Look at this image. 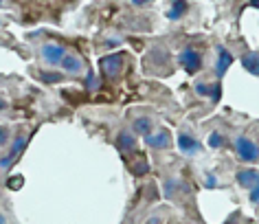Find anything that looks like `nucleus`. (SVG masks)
I'll list each match as a JSON object with an SVG mask.
<instances>
[{"label": "nucleus", "instance_id": "1a4fd4ad", "mask_svg": "<svg viewBox=\"0 0 259 224\" xmlns=\"http://www.w3.org/2000/svg\"><path fill=\"white\" fill-rule=\"evenodd\" d=\"M116 147L121 152H137V137L130 132H119L116 134Z\"/></svg>", "mask_w": 259, "mask_h": 224}, {"label": "nucleus", "instance_id": "39448f33", "mask_svg": "<svg viewBox=\"0 0 259 224\" xmlns=\"http://www.w3.org/2000/svg\"><path fill=\"white\" fill-rule=\"evenodd\" d=\"M178 147H180V152H183V154L191 156V154H198V152L202 150V143H200L198 139H193L191 134L180 132L178 134Z\"/></svg>", "mask_w": 259, "mask_h": 224}, {"label": "nucleus", "instance_id": "20e7f679", "mask_svg": "<svg viewBox=\"0 0 259 224\" xmlns=\"http://www.w3.org/2000/svg\"><path fill=\"white\" fill-rule=\"evenodd\" d=\"M27 141H29V137H24V134H20L16 141H14V145H11V150H9V154L7 156H3L0 158V167H11L16 161H18V156L24 152V147H27Z\"/></svg>", "mask_w": 259, "mask_h": 224}, {"label": "nucleus", "instance_id": "6e6552de", "mask_svg": "<svg viewBox=\"0 0 259 224\" xmlns=\"http://www.w3.org/2000/svg\"><path fill=\"white\" fill-rule=\"evenodd\" d=\"M231 64H233V55L224 47H218V62H215V75H218V79L224 77L226 70L231 68Z\"/></svg>", "mask_w": 259, "mask_h": 224}, {"label": "nucleus", "instance_id": "393cba45", "mask_svg": "<svg viewBox=\"0 0 259 224\" xmlns=\"http://www.w3.org/2000/svg\"><path fill=\"white\" fill-rule=\"evenodd\" d=\"M206 187H209V189H215L218 187V178L213 176V174H206Z\"/></svg>", "mask_w": 259, "mask_h": 224}, {"label": "nucleus", "instance_id": "f257e3e1", "mask_svg": "<svg viewBox=\"0 0 259 224\" xmlns=\"http://www.w3.org/2000/svg\"><path fill=\"white\" fill-rule=\"evenodd\" d=\"M235 154L239 161H244V163H257L259 161V145L252 143L246 134H239L235 139Z\"/></svg>", "mask_w": 259, "mask_h": 224}, {"label": "nucleus", "instance_id": "4468645a", "mask_svg": "<svg viewBox=\"0 0 259 224\" xmlns=\"http://www.w3.org/2000/svg\"><path fill=\"white\" fill-rule=\"evenodd\" d=\"M187 7H189L187 3H183V0H176V3H171L169 11H167V18H169V20H180V18L187 14Z\"/></svg>", "mask_w": 259, "mask_h": 224}, {"label": "nucleus", "instance_id": "ddd939ff", "mask_svg": "<svg viewBox=\"0 0 259 224\" xmlns=\"http://www.w3.org/2000/svg\"><path fill=\"white\" fill-rule=\"evenodd\" d=\"M132 130H134V134H143V137H147V134H152V121L147 117H137L132 121Z\"/></svg>", "mask_w": 259, "mask_h": 224}, {"label": "nucleus", "instance_id": "b1692460", "mask_svg": "<svg viewBox=\"0 0 259 224\" xmlns=\"http://www.w3.org/2000/svg\"><path fill=\"white\" fill-rule=\"evenodd\" d=\"M250 202H252V204H259V183L250 189Z\"/></svg>", "mask_w": 259, "mask_h": 224}, {"label": "nucleus", "instance_id": "6ab92c4d", "mask_svg": "<svg viewBox=\"0 0 259 224\" xmlns=\"http://www.w3.org/2000/svg\"><path fill=\"white\" fill-rule=\"evenodd\" d=\"M22 185H24V178L22 176H11L9 181H7V187L9 189H20Z\"/></svg>", "mask_w": 259, "mask_h": 224}, {"label": "nucleus", "instance_id": "a878e982", "mask_svg": "<svg viewBox=\"0 0 259 224\" xmlns=\"http://www.w3.org/2000/svg\"><path fill=\"white\" fill-rule=\"evenodd\" d=\"M132 5H134V7H145V5H147V3H145V0H134V3H132Z\"/></svg>", "mask_w": 259, "mask_h": 224}, {"label": "nucleus", "instance_id": "bb28decb", "mask_svg": "<svg viewBox=\"0 0 259 224\" xmlns=\"http://www.w3.org/2000/svg\"><path fill=\"white\" fill-rule=\"evenodd\" d=\"M147 224H160L158 217H152V220H147Z\"/></svg>", "mask_w": 259, "mask_h": 224}, {"label": "nucleus", "instance_id": "aec40b11", "mask_svg": "<svg viewBox=\"0 0 259 224\" xmlns=\"http://www.w3.org/2000/svg\"><path fill=\"white\" fill-rule=\"evenodd\" d=\"M211 91H213V86H206V84H196V93L200 95V97H211Z\"/></svg>", "mask_w": 259, "mask_h": 224}, {"label": "nucleus", "instance_id": "7ed1b4c3", "mask_svg": "<svg viewBox=\"0 0 259 224\" xmlns=\"http://www.w3.org/2000/svg\"><path fill=\"white\" fill-rule=\"evenodd\" d=\"M99 68L103 73V77H116L123 68V55L114 53V55H106L99 60Z\"/></svg>", "mask_w": 259, "mask_h": 224}, {"label": "nucleus", "instance_id": "c85d7f7f", "mask_svg": "<svg viewBox=\"0 0 259 224\" xmlns=\"http://www.w3.org/2000/svg\"><path fill=\"white\" fill-rule=\"evenodd\" d=\"M5 106H7V104H5V101H0V110H3V108H5Z\"/></svg>", "mask_w": 259, "mask_h": 224}, {"label": "nucleus", "instance_id": "c756f323", "mask_svg": "<svg viewBox=\"0 0 259 224\" xmlns=\"http://www.w3.org/2000/svg\"><path fill=\"white\" fill-rule=\"evenodd\" d=\"M0 224H5V217L3 215H0Z\"/></svg>", "mask_w": 259, "mask_h": 224}, {"label": "nucleus", "instance_id": "2eb2a0df", "mask_svg": "<svg viewBox=\"0 0 259 224\" xmlns=\"http://www.w3.org/2000/svg\"><path fill=\"white\" fill-rule=\"evenodd\" d=\"M130 169H132V174L134 176H143V174H147L150 171V163L145 161V158H137V161H132L130 163Z\"/></svg>", "mask_w": 259, "mask_h": 224}, {"label": "nucleus", "instance_id": "a211bd4d", "mask_svg": "<svg viewBox=\"0 0 259 224\" xmlns=\"http://www.w3.org/2000/svg\"><path fill=\"white\" fill-rule=\"evenodd\" d=\"M40 79L47 81V84H57V81H62V75L60 73H47V70H42Z\"/></svg>", "mask_w": 259, "mask_h": 224}, {"label": "nucleus", "instance_id": "f8f14e48", "mask_svg": "<svg viewBox=\"0 0 259 224\" xmlns=\"http://www.w3.org/2000/svg\"><path fill=\"white\" fill-rule=\"evenodd\" d=\"M60 66L66 70V73H70V75H77V73H81V68H83V62L79 60V57H75V55H66L62 60V64Z\"/></svg>", "mask_w": 259, "mask_h": 224}, {"label": "nucleus", "instance_id": "423d86ee", "mask_svg": "<svg viewBox=\"0 0 259 224\" xmlns=\"http://www.w3.org/2000/svg\"><path fill=\"white\" fill-rule=\"evenodd\" d=\"M237 185L244 189H252L255 185L259 183V169H252V167H246V169H239L237 171Z\"/></svg>", "mask_w": 259, "mask_h": 224}, {"label": "nucleus", "instance_id": "9d476101", "mask_svg": "<svg viewBox=\"0 0 259 224\" xmlns=\"http://www.w3.org/2000/svg\"><path fill=\"white\" fill-rule=\"evenodd\" d=\"M169 132L167 130H158L156 134H147L145 137V143L150 147H156V150H160V147H167L169 145Z\"/></svg>", "mask_w": 259, "mask_h": 224}, {"label": "nucleus", "instance_id": "dca6fc26", "mask_svg": "<svg viewBox=\"0 0 259 224\" xmlns=\"http://www.w3.org/2000/svg\"><path fill=\"white\" fill-rule=\"evenodd\" d=\"M224 134H220V132H213L211 137H209V147H213V150H218V147H224Z\"/></svg>", "mask_w": 259, "mask_h": 224}, {"label": "nucleus", "instance_id": "7c9ffc66", "mask_svg": "<svg viewBox=\"0 0 259 224\" xmlns=\"http://www.w3.org/2000/svg\"><path fill=\"white\" fill-rule=\"evenodd\" d=\"M0 7H3V3H0Z\"/></svg>", "mask_w": 259, "mask_h": 224}, {"label": "nucleus", "instance_id": "5701e85b", "mask_svg": "<svg viewBox=\"0 0 259 224\" xmlns=\"http://www.w3.org/2000/svg\"><path fill=\"white\" fill-rule=\"evenodd\" d=\"M7 139H9V130H7V125H0V147L7 143Z\"/></svg>", "mask_w": 259, "mask_h": 224}, {"label": "nucleus", "instance_id": "f03ea898", "mask_svg": "<svg viewBox=\"0 0 259 224\" xmlns=\"http://www.w3.org/2000/svg\"><path fill=\"white\" fill-rule=\"evenodd\" d=\"M178 62L189 75L198 73V70L202 68V57H200V53L193 47H185L183 53H180V57H178Z\"/></svg>", "mask_w": 259, "mask_h": 224}, {"label": "nucleus", "instance_id": "0eeeda50", "mask_svg": "<svg viewBox=\"0 0 259 224\" xmlns=\"http://www.w3.org/2000/svg\"><path fill=\"white\" fill-rule=\"evenodd\" d=\"M42 57L49 64H62V60L66 57V51H64V47H60V44H44Z\"/></svg>", "mask_w": 259, "mask_h": 224}, {"label": "nucleus", "instance_id": "f3484780", "mask_svg": "<svg viewBox=\"0 0 259 224\" xmlns=\"http://www.w3.org/2000/svg\"><path fill=\"white\" fill-rule=\"evenodd\" d=\"M99 88V77L95 75V70H88L86 75V91H97Z\"/></svg>", "mask_w": 259, "mask_h": 224}, {"label": "nucleus", "instance_id": "9b49d317", "mask_svg": "<svg viewBox=\"0 0 259 224\" xmlns=\"http://www.w3.org/2000/svg\"><path fill=\"white\" fill-rule=\"evenodd\" d=\"M242 66L248 70L250 75H255V77H259V53H246L242 55Z\"/></svg>", "mask_w": 259, "mask_h": 224}, {"label": "nucleus", "instance_id": "cd10ccee", "mask_svg": "<svg viewBox=\"0 0 259 224\" xmlns=\"http://www.w3.org/2000/svg\"><path fill=\"white\" fill-rule=\"evenodd\" d=\"M250 7H255V9H259V0H255V3H250Z\"/></svg>", "mask_w": 259, "mask_h": 224}, {"label": "nucleus", "instance_id": "4be33fe9", "mask_svg": "<svg viewBox=\"0 0 259 224\" xmlns=\"http://www.w3.org/2000/svg\"><path fill=\"white\" fill-rule=\"evenodd\" d=\"M220 97H222V88H220V81H218V84L213 86V91H211V101L213 104H218Z\"/></svg>", "mask_w": 259, "mask_h": 224}, {"label": "nucleus", "instance_id": "412c9836", "mask_svg": "<svg viewBox=\"0 0 259 224\" xmlns=\"http://www.w3.org/2000/svg\"><path fill=\"white\" fill-rule=\"evenodd\" d=\"M174 191H176V181H167L165 183V198H174Z\"/></svg>", "mask_w": 259, "mask_h": 224}]
</instances>
